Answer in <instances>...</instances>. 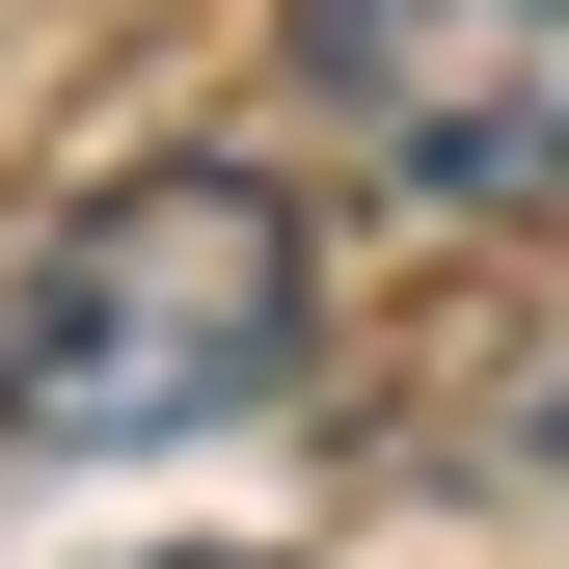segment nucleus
I'll list each match as a JSON object with an SVG mask.
<instances>
[{
  "label": "nucleus",
  "instance_id": "1",
  "mask_svg": "<svg viewBox=\"0 0 569 569\" xmlns=\"http://www.w3.org/2000/svg\"><path fill=\"white\" fill-rule=\"evenodd\" d=\"M326 271H299V190L218 163V136H163V163H109L82 218L28 244V299H0V435L28 461H163V435H244L271 380H299Z\"/></svg>",
  "mask_w": 569,
  "mask_h": 569
},
{
  "label": "nucleus",
  "instance_id": "2",
  "mask_svg": "<svg viewBox=\"0 0 569 569\" xmlns=\"http://www.w3.org/2000/svg\"><path fill=\"white\" fill-rule=\"evenodd\" d=\"M299 82L435 218H542L569 190V0H299Z\"/></svg>",
  "mask_w": 569,
  "mask_h": 569
},
{
  "label": "nucleus",
  "instance_id": "3",
  "mask_svg": "<svg viewBox=\"0 0 569 569\" xmlns=\"http://www.w3.org/2000/svg\"><path fill=\"white\" fill-rule=\"evenodd\" d=\"M136 569H244V542H136Z\"/></svg>",
  "mask_w": 569,
  "mask_h": 569
}]
</instances>
